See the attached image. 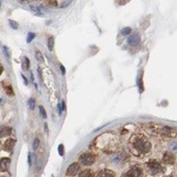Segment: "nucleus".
I'll return each mask as SVG.
<instances>
[{"instance_id":"nucleus-23","label":"nucleus","mask_w":177,"mask_h":177,"mask_svg":"<svg viewBox=\"0 0 177 177\" xmlns=\"http://www.w3.org/2000/svg\"><path fill=\"white\" fill-rule=\"evenodd\" d=\"M38 145H39V139H38V138H36V139L34 140V143H33V149L36 150L37 147H38Z\"/></svg>"},{"instance_id":"nucleus-9","label":"nucleus","mask_w":177,"mask_h":177,"mask_svg":"<svg viewBox=\"0 0 177 177\" xmlns=\"http://www.w3.org/2000/svg\"><path fill=\"white\" fill-rule=\"evenodd\" d=\"M174 160H175V158H174V156H173L172 154H171V153H164L163 161L166 162V163L173 164V163H174Z\"/></svg>"},{"instance_id":"nucleus-8","label":"nucleus","mask_w":177,"mask_h":177,"mask_svg":"<svg viewBox=\"0 0 177 177\" xmlns=\"http://www.w3.org/2000/svg\"><path fill=\"white\" fill-rule=\"evenodd\" d=\"M14 145H15V140H13V139H8L5 143V150L8 152H12L13 151Z\"/></svg>"},{"instance_id":"nucleus-25","label":"nucleus","mask_w":177,"mask_h":177,"mask_svg":"<svg viewBox=\"0 0 177 177\" xmlns=\"http://www.w3.org/2000/svg\"><path fill=\"white\" fill-rule=\"evenodd\" d=\"M58 152H60V155H63L64 154V145L61 144L58 146Z\"/></svg>"},{"instance_id":"nucleus-17","label":"nucleus","mask_w":177,"mask_h":177,"mask_svg":"<svg viewBox=\"0 0 177 177\" xmlns=\"http://www.w3.org/2000/svg\"><path fill=\"white\" fill-rule=\"evenodd\" d=\"M5 91H7L8 95H10V97H12V95H14V91H13V89H12V87H11V86H7V87H5Z\"/></svg>"},{"instance_id":"nucleus-24","label":"nucleus","mask_w":177,"mask_h":177,"mask_svg":"<svg viewBox=\"0 0 177 177\" xmlns=\"http://www.w3.org/2000/svg\"><path fill=\"white\" fill-rule=\"evenodd\" d=\"M130 28H125V29H123V31H122V34H124V35H127V34H130Z\"/></svg>"},{"instance_id":"nucleus-28","label":"nucleus","mask_w":177,"mask_h":177,"mask_svg":"<svg viewBox=\"0 0 177 177\" xmlns=\"http://www.w3.org/2000/svg\"><path fill=\"white\" fill-rule=\"evenodd\" d=\"M2 71H3V67L1 65H0V74L2 73Z\"/></svg>"},{"instance_id":"nucleus-16","label":"nucleus","mask_w":177,"mask_h":177,"mask_svg":"<svg viewBox=\"0 0 177 177\" xmlns=\"http://www.w3.org/2000/svg\"><path fill=\"white\" fill-rule=\"evenodd\" d=\"M53 45H54V38L53 37H49V39H48V48H49V50H53Z\"/></svg>"},{"instance_id":"nucleus-13","label":"nucleus","mask_w":177,"mask_h":177,"mask_svg":"<svg viewBox=\"0 0 177 177\" xmlns=\"http://www.w3.org/2000/svg\"><path fill=\"white\" fill-rule=\"evenodd\" d=\"M31 10H32V11L34 12L36 15H39V16H43V12L41 11V10L39 9L38 7H36V5H31Z\"/></svg>"},{"instance_id":"nucleus-5","label":"nucleus","mask_w":177,"mask_h":177,"mask_svg":"<svg viewBox=\"0 0 177 177\" xmlns=\"http://www.w3.org/2000/svg\"><path fill=\"white\" fill-rule=\"evenodd\" d=\"M80 164L79 163H72L71 166H69V168L67 169V175L68 176H74L80 172Z\"/></svg>"},{"instance_id":"nucleus-7","label":"nucleus","mask_w":177,"mask_h":177,"mask_svg":"<svg viewBox=\"0 0 177 177\" xmlns=\"http://www.w3.org/2000/svg\"><path fill=\"white\" fill-rule=\"evenodd\" d=\"M139 41H140V36H139L137 33H135V34L130 35V37H128V43L132 46H136L139 43Z\"/></svg>"},{"instance_id":"nucleus-20","label":"nucleus","mask_w":177,"mask_h":177,"mask_svg":"<svg viewBox=\"0 0 177 177\" xmlns=\"http://www.w3.org/2000/svg\"><path fill=\"white\" fill-rule=\"evenodd\" d=\"M9 24H10V26H11L13 29H15V30H17V29H18V24H17V22L13 21V20H9Z\"/></svg>"},{"instance_id":"nucleus-27","label":"nucleus","mask_w":177,"mask_h":177,"mask_svg":"<svg viewBox=\"0 0 177 177\" xmlns=\"http://www.w3.org/2000/svg\"><path fill=\"white\" fill-rule=\"evenodd\" d=\"M61 69H62V72H63V74H65L66 70H65V68H64V66H61Z\"/></svg>"},{"instance_id":"nucleus-2","label":"nucleus","mask_w":177,"mask_h":177,"mask_svg":"<svg viewBox=\"0 0 177 177\" xmlns=\"http://www.w3.org/2000/svg\"><path fill=\"white\" fill-rule=\"evenodd\" d=\"M146 166H147V170H149V173L152 175H157L163 171V169H162V166H160V163H158V162L155 161V160H151V161H149L146 163Z\"/></svg>"},{"instance_id":"nucleus-6","label":"nucleus","mask_w":177,"mask_h":177,"mask_svg":"<svg viewBox=\"0 0 177 177\" xmlns=\"http://www.w3.org/2000/svg\"><path fill=\"white\" fill-rule=\"evenodd\" d=\"M10 163H11L10 158H2V159L0 160V171L1 172H5L9 169Z\"/></svg>"},{"instance_id":"nucleus-10","label":"nucleus","mask_w":177,"mask_h":177,"mask_svg":"<svg viewBox=\"0 0 177 177\" xmlns=\"http://www.w3.org/2000/svg\"><path fill=\"white\" fill-rule=\"evenodd\" d=\"M11 134V128L8 127V126H1L0 127V138L5 136H9Z\"/></svg>"},{"instance_id":"nucleus-19","label":"nucleus","mask_w":177,"mask_h":177,"mask_svg":"<svg viewBox=\"0 0 177 177\" xmlns=\"http://www.w3.org/2000/svg\"><path fill=\"white\" fill-rule=\"evenodd\" d=\"M39 110H40V114H41V117H43V119H46V118H47V114H46L45 108H43V106H39Z\"/></svg>"},{"instance_id":"nucleus-21","label":"nucleus","mask_w":177,"mask_h":177,"mask_svg":"<svg viewBox=\"0 0 177 177\" xmlns=\"http://www.w3.org/2000/svg\"><path fill=\"white\" fill-rule=\"evenodd\" d=\"M34 37H35L34 33H29V34H28V38H27V41H28V43H31V41L34 39Z\"/></svg>"},{"instance_id":"nucleus-1","label":"nucleus","mask_w":177,"mask_h":177,"mask_svg":"<svg viewBox=\"0 0 177 177\" xmlns=\"http://www.w3.org/2000/svg\"><path fill=\"white\" fill-rule=\"evenodd\" d=\"M130 144L140 154H146L151 150V143H150V141L145 137L141 136V135H136V136L132 137Z\"/></svg>"},{"instance_id":"nucleus-11","label":"nucleus","mask_w":177,"mask_h":177,"mask_svg":"<svg viewBox=\"0 0 177 177\" xmlns=\"http://www.w3.org/2000/svg\"><path fill=\"white\" fill-rule=\"evenodd\" d=\"M161 133L164 136H170V135L176 134V130H175L174 128H171V127H163L161 130Z\"/></svg>"},{"instance_id":"nucleus-18","label":"nucleus","mask_w":177,"mask_h":177,"mask_svg":"<svg viewBox=\"0 0 177 177\" xmlns=\"http://www.w3.org/2000/svg\"><path fill=\"white\" fill-rule=\"evenodd\" d=\"M35 56H36V60L39 62V63H43V55H41L40 52L36 51V54H35Z\"/></svg>"},{"instance_id":"nucleus-29","label":"nucleus","mask_w":177,"mask_h":177,"mask_svg":"<svg viewBox=\"0 0 177 177\" xmlns=\"http://www.w3.org/2000/svg\"><path fill=\"white\" fill-rule=\"evenodd\" d=\"M22 79H24V83H26V84H28V82H27V79H26V76H22Z\"/></svg>"},{"instance_id":"nucleus-14","label":"nucleus","mask_w":177,"mask_h":177,"mask_svg":"<svg viewBox=\"0 0 177 177\" xmlns=\"http://www.w3.org/2000/svg\"><path fill=\"white\" fill-rule=\"evenodd\" d=\"M100 177H114V173L111 171H104Z\"/></svg>"},{"instance_id":"nucleus-26","label":"nucleus","mask_w":177,"mask_h":177,"mask_svg":"<svg viewBox=\"0 0 177 177\" xmlns=\"http://www.w3.org/2000/svg\"><path fill=\"white\" fill-rule=\"evenodd\" d=\"M3 51H5V53L7 54V56L8 57H10V51H9V49H8V47H5V46H3Z\"/></svg>"},{"instance_id":"nucleus-15","label":"nucleus","mask_w":177,"mask_h":177,"mask_svg":"<svg viewBox=\"0 0 177 177\" xmlns=\"http://www.w3.org/2000/svg\"><path fill=\"white\" fill-rule=\"evenodd\" d=\"M24 70H29V66H30V62H29V58L28 57H24Z\"/></svg>"},{"instance_id":"nucleus-4","label":"nucleus","mask_w":177,"mask_h":177,"mask_svg":"<svg viewBox=\"0 0 177 177\" xmlns=\"http://www.w3.org/2000/svg\"><path fill=\"white\" fill-rule=\"evenodd\" d=\"M142 175V170L138 166H135V168L130 169L126 174L122 175V177H140Z\"/></svg>"},{"instance_id":"nucleus-3","label":"nucleus","mask_w":177,"mask_h":177,"mask_svg":"<svg viewBox=\"0 0 177 177\" xmlns=\"http://www.w3.org/2000/svg\"><path fill=\"white\" fill-rule=\"evenodd\" d=\"M95 161V157L92 154H83L80 156V162L84 166H91Z\"/></svg>"},{"instance_id":"nucleus-12","label":"nucleus","mask_w":177,"mask_h":177,"mask_svg":"<svg viewBox=\"0 0 177 177\" xmlns=\"http://www.w3.org/2000/svg\"><path fill=\"white\" fill-rule=\"evenodd\" d=\"M80 177H95V175H93L92 171L86 170V171H83V172L81 173V174H80Z\"/></svg>"},{"instance_id":"nucleus-22","label":"nucleus","mask_w":177,"mask_h":177,"mask_svg":"<svg viewBox=\"0 0 177 177\" xmlns=\"http://www.w3.org/2000/svg\"><path fill=\"white\" fill-rule=\"evenodd\" d=\"M29 106H30V108L31 109H33L34 108V106H35V100L33 99H30V101H29Z\"/></svg>"}]
</instances>
